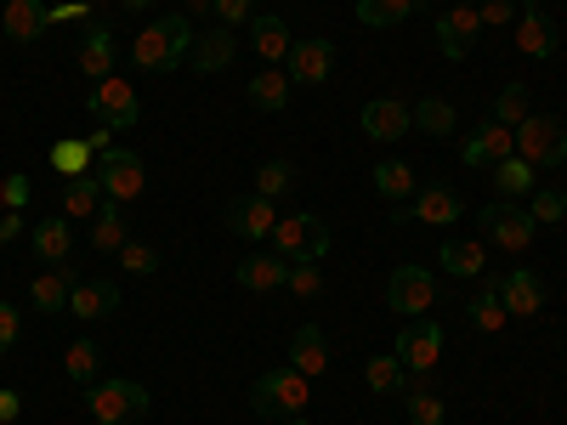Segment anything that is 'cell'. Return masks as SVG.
Listing matches in <instances>:
<instances>
[{
	"label": "cell",
	"instance_id": "obj_51",
	"mask_svg": "<svg viewBox=\"0 0 567 425\" xmlns=\"http://www.w3.org/2000/svg\"><path fill=\"white\" fill-rule=\"evenodd\" d=\"M109 136H114V125H103V120H97V125H91V131H85L80 142H85V148H91V154L103 159V154H109Z\"/></svg>",
	"mask_w": 567,
	"mask_h": 425
},
{
	"label": "cell",
	"instance_id": "obj_56",
	"mask_svg": "<svg viewBox=\"0 0 567 425\" xmlns=\"http://www.w3.org/2000/svg\"><path fill=\"white\" fill-rule=\"evenodd\" d=\"M278 425H307V419H301V414H290V419H278Z\"/></svg>",
	"mask_w": 567,
	"mask_h": 425
},
{
	"label": "cell",
	"instance_id": "obj_16",
	"mask_svg": "<svg viewBox=\"0 0 567 425\" xmlns=\"http://www.w3.org/2000/svg\"><path fill=\"white\" fill-rule=\"evenodd\" d=\"M409 210H414V221H425V227H449V221L465 216V205H460V194H454L449 182H425L420 194L409 199Z\"/></svg>",
	"mask_w": 567,
	"mask_h": 425
},
{
	"label": "cell",
	"instance_id": "obj_49",
	"mask_svg": "<svg viewBox=\"0 0 567 425\" xmlns=\"http://www.w3.org/2000/svg\"><path fill=\"white\" fill-rule=\"evenodd\" d=\"M120 261H125V272H154V267H159V256H154L148 245H125Z\"/></svg>",
	"mask_w": 567,
	"mask_h": 425
},
{
	"label": "cell",
	"instance_id": "obj_5",
	"mask_svg": "<svg viewBox=\"0 0 567 425\" xmlns=\"http://www.w3.org/2000/svg\"><path fill=\"white\" fill-rule=\"evenodd\" d=\"M477 227H483V239L499 245V250H528L534 232H539V221L528 216V205H511V199L483 205V210H477Z\"/></svg>",
	"mask_w": 567,
	"mask_h": 425
},
{
	"label": "cell",
	"instance_id": "obj_1",
	"mask_svg": "<svg viewBox=\"0 0 567 425\" xmlns=\"http://www.w3.org/2000/svg\"><path fill=\"white\" fill-rule=\"evenodd\" d=\"M194 18L187 12H171V18H154L148 29H142L131 40V63L148 69V74H176L187 63V52H194Z\"/></svg>",
	"mask_w": 567,
	"mask_h": 425
},
{
	"label": "cell",
	"instance_id": "obj_17",
	"mask_svg": "<svg viewBox=\"0 0 567 425\" xmlns=\"http://www.w3.org/2000/svg\"><path fill=\"white\" fill-rule=\"evenodd\" d=\"M114 307H120V283H109V278H74V290H69V312H74V318L97 323V318H109Z\"/></svg>",
	"mask_w": 567,
	"mask_h": 425
},
{
	"label": "cell",
	"instance_id": "obj_32",
	"mask_svg": "<svg viewBox=\"0 0 567 425\" xmlns=\"http://www.w3.org/2000/svg\"><path fill=\"white\" fill-rule=\"evenodd\" d=\"M374 194H381L386 205H409L414 199V165H403V159L374 165Z\"/></svg>",
	"mask_w": 567,
	"mask_h": 425
},
{
	"label": "cell",
	"instance_id": "obj_45",
	"mask_svg": "<svg viewBox=\"0 0 567 425\" xmlns=\"http://www.w3.org/2000/svg\"><path fill=\"white\" fill-rule=\"evenodd\" d=\"M216 18H221V29H250L256 0H216Z\"/></svg>",
	"mask_w": 567,
	"mask_h": 425
},
{
	"label": "cell",
	"instance_id": "obj_35",
	"mask_svg": "<svg viewBox=\"0 0 567 425\" xmlns=\"http://www.w3.org/2000/svg\"><path fill=\"white\" fill-rule=\"evenodd\" d=\"M103 205V182L97 176H69L63 187V216H97Z\"/></svg>",
	"mask_w": 567,
	"mask_h": 425
},
{
	"label": "cell",
	"instance_id": "obj_13",
	"mask_svg": "<svg viewBox=\"0 0 567 425\" xmlns=\"http://www.w3.org/2000/svg\"><path fill=\"white\" fill-rule=\"evenodd\" d=\"M221 221H227V232H239V239L261 245L267 232L278 227V210H272V199H261V194H245V199H233V205L221 210Z\"/></svg>",
	"mask_w": 567,
	"mask_h": 425
},
{
	"label": "cell",
	"instance_id": "obj_20",
	"mask_svg": "<svg viewBox=\"0 0 567 425\" xmlns=\"http://www.w3.org/2000/svg\"><path fill=\"white\" fill-rule=\"evenodd\" d=\"M7 34L18 40V45H34L40 34H52V7L45 0H7Z\"/></svg>",
	"mask_w": 567,
	"mask_h": 425
},
{
	"label": "cell",
	"instance_id": "obj_50",
	"mask_svg": "<svg viewBox=\"0 0 567 425\" xmlns=\"http://www.w3.org/2000/svg\"><path fill=\"white\" fill-rule=\"evenodd\" d=\"M477 12H483V29H488V23H511V18H516V7H511V0H483Z\"/></svg>",
	"mask_w": 567,
	"mask_h": 425
},
{
	"label": "cell",
	"instance_id": "obj_23",
	"mask_svg": "<svg viewBox=\"0 0 567 425\" xmlns=\"http://www.w3.org/2000/svg\"><path fill=\"white\" fill-rule=\"evenodd\" d=\"M239 52V29H216V34H199L194 40V74H221Z\"/></svg>",
	"mask_w": 567,
	"mask_h": 425
},
{
	"label": "cell",
	"instance_id": "obj_27",
	"mask_svg": "<svg viewBox=\"0 0 567 425\" xmlns=\"http://www.w3.org/2000/svg\"><path fill=\"white\" fill-rule=\"evenodd\" d=\"M91 245H97V256H120V250L131 245V239H125V205H120V199H103V205H97Z\"/></svg>",
	"mask_w": 567,
	"mask_h": 425
},
{
	"label": "cell",
	"instance_id": "obj_34",
	"mask_svg": "<svg viewBox=\"0 0 567 425\" xmlns=\"http://www.w3.org/2000/svg\"><path fill=\"white\" fill-rule=\"evenodd\" d=\"M505 301H499V278L494 283H483V296L477 301H471V329H483V335H499V329H505Z\"/></svg>",
	"mask_w": 567,
	"mask_h": 425
},
{
	"label": "cell",
	"instance_id": "obj_3",
	"mask_svg": "<svg viewBox=\"0 0 567 425\" xmlns=\"http://www.w3.org/2000/svg\"><path fill=\"white\" fill-rule=\"evenodd\" d=\"M267 245L284 261H323L329 256V221L323 216H278V227L267 232Z\"/></svg>",
	"mask_w": 567,
	"mask_h": 425
},
{
	"label": "cell",
	"instance_id": "obj_46",
	"mask_svg": "<svg viewBox=\"0 0 567 425\" xmlns=\"http://www.w3.org/2000/svg\"><path fill=\"white\" fill-rule=\"evenodd\" d=\"M29 194H34V187H29V176H23V170H12L7 182H0V199H7V210H23V205H29Z\"/></svg>",
	"mask_w": 567,
	"mask_h": 425
},
{
	"label": "cell",
	"instance_id": "obj_10",
	"mask_svg": "<svg viewBox=\"0 0 567 425\" xmlns=\"http://www.w3.org/2000/svg\"><path fill=\"white\" fill-rule=\"evenodd\" d=\"M386 301H392V312H403V318H425V307L437 301V278L425 272V267H398L392 272V283H386Z\"/></svg>",
	"mask_w": 567,
	"mask_h": 425
},
{
	"label": "cell",
	"instance_id": "obj_47",
	"mask_svg": "<svg viewBox=\"0 0 567 425\" xmlns=\"http://www.w3.org/2000/svg\"><path fill=\"white\" fill-rule=\"evenodd\" d=\"M18 335H23L18 307H12V301H0V352H12V346H18Z\"/></svg>",
	"mask_w": 567,
	"mask_h": 425
},
{
	"label": "cell",
	"instance_id": "obj_15",
	"mask_svg": "<svg viewBox=\"0 0 567 425\" xmlns=\"http://www.w3.org/2000/svg\"><path fill=\"white\" fill-rule=\"evenodd\" d=\"M477 34H483V12L477 7H454L449 18H437V52L449 63H460L471 45H477Z\"/></svg>",
	"mask_w": 567,
	"mask_h": 425
},
{
	"label": "cell",
	"instance_id": "obj_53",
	"mask_svg": "<svg viewBox=\"0 0 567 425\" xmlns=\"http://www.w3.org/2000/svg\"><path fill=\"white\" fill-rule=\"evenodd\" d=\"M18 232H23V210H7V216H0V245H12Z\"/></svg>",
	"mask_w": 567,
	"mask_h": 425
},
{
	"label": "cell",
	"instance_id": "obj_26",
	"mask_svg": "<svg viewBox=\"0 0 567 425\" xmlns=\"http://www.w3.org/2000/svg\"><path fill=\"white\" fill-rule=\"evenodd\" d=\"M69 250H74V227H69V216H40V221H34V256L63 267Z\"/></svg>",
	"mask_w": 567,
	"mask_h": 425
},
{
	"label": "cell",
	"instance_id": "obj_28",
	"mask_svg": "<svg viewBox=\"0 0 567 425\" xmlns=\"http://www.w3.org/2000/svg\"><path fill=\"white\" fill-rule=\"evenodd\" d=\"M363 381H369V392H381V397H398V392H409V386L420 381V374H409V369L398 363V352H381V357H369Z\"/></svg>",
	"mask_w": 567,
	"mask_h": 425
},
{
	"label": "cell",
	"instance_id": "obj_37",
	"mask_svg": "<svg viewBox=\"0 0 567 425\" xmlns=\"http://www.w3.org/2000/svg\"><path fill=\"white\" fill-rule=\"evenodd\" d=\"M52 165H58L63 176H91V165H97V154H91L80 136H58V142H52Z\"/></svg>",
	"mask_w": 567,
	"mask_h": 425
},
{
	"label": "cell",
	"instance_id": "obj_33",
	"mask_svg": "<svg viewBox=\"0 0 567 425\" xmlns=\"http://www.w3.org/2000/svg\"><path fill=\"white\" fill-rule=\"evenodd\" d=\"M437 261H443V272H454V278H483V245H477V239H449Z\"/></svg>",
	"mask_w": 567,
	"mask_h": 425
},
{
	"label": "cell",
	"instance_id": "obj_18",
	"mask_svg": "<svg viewBox=\"0 0 567 425\" xmlns=\"http://www.w3.org/2000/svg\"><path fill=\"white\" fill-rule=\"evenodd\" d=\"M499 301H505L511 318H534L545 307V278L528 272V267H516L511 278H499Z\"/></svg>",
	"mask_w": 567,
	"mask_h": 425
},
{
	"label": "cell",
	"instance_id": "obj_14",
	"mask_svg": "<svg viewBox=\"0 0 567 425\" xmlns=\"http://www.w3.org/2000/svg\"><path fill=\"white\" fill-rule=\"evenodd\" d=\"M358 125H363L369 142H398V136L414 131V114H409V103H398V97H374V103H363Z\"/></svg>",
	"mask_w": 567,
	"mask_h": 425
},
{
	"label": "cell",
	"instance_id": "obj_6",
	"mask_svg": "<svg viewBox=\"0 0 567 425\" xmlns=\"http://www.w3.org/2000/svg\"><path fill=\"white\" fill-rule=\"evenodd\" d=\"M516 159H528L534 170H556L567 165V131L545 114H528L523 125H516Z\"/></svg>",
	"mask_w": 567,
	"mask_h": 425
},
{
	"label": "cell",
	"instance_id": "obj_43",
	"mask_svg": "<svg viewBox=\"0 0 567 425\" xmlns=\"http://www.w3.org/2000/svg\"><path fill=\"white\" fill-rule=\"evenodd\" d=\"M528 216L556 227V221L567 216V194H556V187H534V194H528Z\"/></svg>",
	"mask_w": 567,
	"mask_h": 425
},
{
	"label": "cell",
	"instance_id": "obj_2",
	"mask_svg": "<svg viewBox=\"0 0 567 425\" xmlns=\"http://www.w3.org/2000/svg\"><path fill=\"white\" fill-rule=\"evenodd\" d=\"M307 374L301 369H272V374H261V381L250 386V408L261 414V419H290V414H301L307 408Z\"/></svg>",
	"mask_w": 567,
	"mask_h": 425
},
{
	"label": "cell",
	"instance_id": "obj_58",
	"mask_svg": "<svg viewBox=\"0 0 567 425\" xmlns=\"http://www.w3.org/2000/svg\"><path fill=\"white\" fill-rule=\"evenodd\" d=\"M414 7H425V0H414Z\"/></svg>",
	"mask_w": 567,
	"mask_h": 425
},
{
	"label": "cell",
	"instance_id": "obj_21",
	"mask_svg": "<svg viewBox=\"0 0 567 425\" xmlns=\"http://www.w3.org/2000/svg\"><path fill=\"white\" fill-rule=\"evenodd\" d=\"M516 45H523V58H534V63L556 58V29H550V18H545L539 7L516 12Z\"/></svg>",
	"mask_w": 567,
	"mask_h": 425
},
{
	"label": "cell",
	"instance_id": "obj_44",
	"mask_svg": "<svg viewBox=\"0 0 567 425\" xmlns=\"http://www.w3.org/2000/svg\"><path fill=\"white\" fill-rule=\"evenodd\" d=\"M290 296H301V301H312L318 290H323V272H318V261H290V283H284Z\"/></svg>",
	"mask_w": 567,
	"mask_h": 425
},
{
	"label": "cell",
	"instance_id": "obj_24",
	"mask_svg": "<svg viewBox=\"0 0 567 425\" xmlns=\"http://www.w3.org/2000/svg\"><path fill=\"white\" fill-rule=\"evenodd\" d=\"M290 369H301L307 381L329 369V341H323L318 323H301V329H296V341H290Z\"/></svg>",
	"mask_w": 567,
	"mask_h": 425
},
{
	"label": "cell",
	"instance_id": "obj_36",
	"mask_svg": "<svg viewBox=\"0 0 567 425\" xmlns=\"http://www.w3.org/2000/svg\"><path fill=\"white\" fill-rule=\"evenodd\" d=\"M414 0H358V23L363 29H392V23H409Z\"/></svg>",
	"mask_w": 567,
	"mask_h": 425
},
{
	"label": "cell",
	"instance_id": "obj_4",
	"mask_svg": "<svg viewBox=\"0 0 567 425\" xmlns=\"http://www.w3.org/2000/svg\"><path fill=\"white\" fill-rule=\"evenodd\" d=\"M148 386L142 381H103V386H91V397H85V408H91V419L97 425H131V419H142L148 414Z\"/></svg>",
	"mask_w": 567,
	"mask_h": 425
},
{
	"label": "cell",
	"instance_id": "obj_7",
	"mask_svg": "<svg viewBox=\"0 0 567 425\" xmlns=\"http://www.w3.org/2000/svg\"><path fill=\"white\" fill-rule=\"evenodd\" d=\"M91 176L103 182V199H120V205L148 187V165H142V154H131V148H109L97 165H91Z\"/></svg>",
	"mask_w": 567,
	"mask_h": 425
},
{
	"label": "cell",
	"instance_id": "obj_19",
	"mask_svg": "<svg viewBox=\"0 0 567 425\" xmlns=\"http://www.w3.org/2000/svg\"><path fill=\"white\" fill-rule=\"evenodd\" d=\"M239 283H245V290H256V296L284 290V283H290V261H284L278 250H250L239 261Z\"/></svg>",
	"mask_w": 567,
	"mask_h": 425
},
{
	"label": "cell",
	"instance_id": "obj_11",
	"mask_svg": "<svg viewBox=\"0 0 567 425\" xmlns=\"http://www.w3.org/2000/svg\"><path fill=\"white\" fill-rule=\"evenodd\" d=\"M511 154H516V131H511V125H494V120H483L477 131L465 136V148H460L465 170H494V165L511 159Z\"/></svg>",
	"mask_w": 567,
	"mask_h": 425
},
{
	"label": "cell",
	"instance_id": "obj_22",
	"mask_svg": "<svg viewBox=\"0 0 567 425\" xmlns=\"http://www.w3.org/2000/svg\"><path fill=\"white\" fill-rule=\"evenodd\" d=\"M114 34H109V23H85V40H80V69H85V80H109L114 74Z\"/></svg>",
	"mask_w": 567,
	"mask_h": 425
},
{
	"label": "cell",
	"instance_id": "obj_57",
	"mask_svg": "<svg viewBox=\"0 0 567 425\" xmlns=\"http://www.w3.org/2000/svg\"><path fill=\"white\" fill-rule=\"evenodd\" d=\"M460 7H477V0H460Z\"/></svg>",
	"mask_w": 567,
	"mask_h": 425
},
{
	"label": "cell",
	"instance_id": "obj_59",
	"mask_svg": "<svg viewBox=\"0 0 567 425\" xmlns=\"http://www.w3.org/2000/svg\"><path fill=\"white\" fill-rule=\"evenodd\" d=\"M85 7H91V0H85Z\"/></svg>",
	"mask_w": 567,
	"mask_h": 425
},
{
	"label": "cell",
	"instance_id": "obj_41",
	"mask_svg": "<svg viewBox=\"0 0 567 425\" xmlns=\"http://www.w3.org/2000/svg\"><path fill=\"white\" fill-rule=\"evenodd\" d=\"M63 369H69V381H80V386H85V381H97V341H85V335H80V341L69 346Z\"/></svg>",
	"mask_w": 567,
	"mask_h": 425
},
{
	"label": "cell",
	"instance_id": "obj_38",
	"mask_svg": "<svg viewBox=\"0 0 567 425\" xmlns=\"http://www.w3.org/2000/svg\"><path fill=\"white\" fill-rule=\"evenodd\" d=\"M409 114H414V125H420L425 136H449V131L460 125L454 103H443V97H420V108H409Z\"/></svg>",
	"mask_w": 567,
	"mask_h": 425
},
{
	"label": "cell",
	"instance_id": "obj_39",
	"mask_svg": "<svg viewBox=\"0 0 567 425\" xmlns=\"http://www.w3.org/2000/svg\"><path fill=\"white\" fill-rule=\"evenodd\" d=\"M403 397H409V425H443V419H449L443 397H437V392H425L420 381H414V386H409Z\"/></svg>",
	"mask_w": 567,
	"mask_h": 425
},
{
	"label": "cell",
	"instance_id": "obj_54",
	"mask_svg": "<svg viewBox=\"0 0 567 425\" xmlns=\"http://www.w3.org/2000/svg\"><path fill=\"white\" fill-rule=\"evenodd\" d=\"M187 12H194V18H210V12H216V0H187Z\"/></svg>",
	"mask_w": 567,
	"mask_h": 425
},
{
	"label": "cell",
	"instance_id": "obj_52",
	"mask_svg": "<svg viewBox=\"0 0 567 425\" xmlns=\"http://www.w3.org/2000/svg\"><path fill=\"white\" fill-rule=\"evenodd\" d=\"M18 414H23V397H18L12 386H0V425H12Z\"/></svg>",
	"mask_w": 567,
	"mask_h": 425
},
{
	"label": "cell",
	"instance_id": "obj_40",
	"mask_svg": "<svg viewBox=\"0 0 567 425\" xmlns=\"http://www.w3.org/2000/svg\"><path fill=\"white\" fill-rule=\"evenodd\" d=\"M488 120H494V125H511V131L523 125V120H528V85H505L499 97H494V114H488Z\"/></svg>",
	"mask_w": 567,
	"mask_h": 425
},
{
	"label": "cell",
	"instance_id": "obj_42",
	"mask_svg": "<svg viewBox=\"0 0 567 425\" xmlns=\"http://www.w3.org/2000/svg\"><path fill=\"white\" fill-rule=\"evenodd\" d=\"M290 182H296V165L267 159V165L256 170V194H261V199H278V194H290Z\"/></svg>",
	"mask_w": 567,
	"mask_h": 425
},
{
	"label": "cell",
	"instance_id": "obj_55",
	"mask_svg": "<svg viewBox=\"0 0 567 425\" xmlns=\"http://www.w3.org/2000/svg\"><path fill=\"white\" fill-rule=\"evenodd\" d=\"M120 7H125V12H142V7H148V0H120Z\"/></svg>",
	"mask_w": 567,
	"mask_h": 425
},
{
	"label": "cell",
	"instance_id": "obj_25",
	"mask_svg": "<svg viewBox=\"0 0 567 425\" xmlns=\"http://www.w3.org/2000/svg\"><path fill=\"white\" fill-rule=\"evenodd\" d=\"M534 187H539V170H534L528 159H516V154H511V159H499V165H494V194H499V199L523 205V199L534 194Z\"/></svg>",
	"mask_w": 567,
	"mask_h": 425
},
{
	"label": "cell",
	"instance_id": "obj_12",
	"mask_svg": "<svg viewBox=\"0 0 567 425\" xmlns=\"http://www.w3.org/2000/svg\"><path fill=\"white\" fill-rule=\"evenodd\" d=\"M329 69H336V45H329L323 34H307L290 45V58H284V74H290L296 85H323Z\"/></svg>",
	"mask_w": 567,
	"mask_h": 425
},
{
	"label": "cell",
	"instance_id": "obj_31",
	"mask_svg": "<svg viewBox=\"0 0 567 425\" xmlns=\"http://www.w3.org/2000/svg\"><path fill=\"white\" fill-rule=\"evenodd\" d=\"M69 290H74V272L58 267V272H40V278L29 283V301H34L40 312H69Z\"/></svg>",
	"mask_w": 567,
	"mask_h": 425
},
{
	"label": "cell",
	"instance_id": "obj_30",
	"mask_svg": "<svg viewBox=\"0 0 567 425\" xmlns=\"http://www.w3.org/2000/svg\"><path fill=\"white\" fill-rule=\"evenodd\" d=\"M250 103L261 108V114H284V108H290V91H296V80L290 74H278V69H261L250 85Z\"/></svg>",
	"mask_w": 567,
	"mask_h": 425
},
{
	"label": "cell",
	"instance_id": "obj_8",
	"mask_svg": "<svg viewBox=\"0 0 567 425\" xmlns=\"http://www.w3.org/2000/svg\"><path fill=\"white\" fill-rule=\"evenodd\" d=\"M85 108L97 114L103 125H114V131H131V125H142V103H136V91H131V80H97L91 85V97H85Z\"/></svg>",
	"mask_w": 567,
	"mask_h": 425
},
{
	"label": "cell",
	"instance_id": "obj_29",
	"mask_svg": "<svg viewBox=\"0 0 567 425\" xmlns=\"http://www.w3.org/2000/svg\"><path fill=\"white\" fill-rule=\"evenodd\" d=\"M250 45H256V58H267V63H278V58H290V29H284V18H272V12H256L250 18Z\"/></svg>",
	"mask_w": 567,
	"mask_h": 425
},
{
	"label": "cell",
	"instance_id": "obj_48",
	"mask_svg": "<svg viewBox=\"0 0 567 425\" xmlns=\"http://www.w3.org/2000/svg\"><path fill=\"white\" fill-rule=\"evenodd\" d=\"M58 23H97V18H91L85 0H58V7H52V29Z\"/></svg>",
	"mask_w": 567,
	"mask_h": 425
},
{
	"label": "cell",
	"instance_id": "obj_9",
	"mask_svg": "<svg viewBox=\"0 0 567 425\" xmlns=\"http://www.w3.org/2000/svg\"><path fill=\"white\" fill-rule=\"evenodd\" d=\"M392 352H398V363H403L409 374H432L437 357H443V329H437L432 318H409Z\"/></svg>",
	"mask_w": 567,
	"mask_h": 425
}]
</instances>
